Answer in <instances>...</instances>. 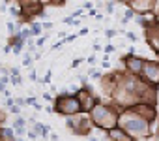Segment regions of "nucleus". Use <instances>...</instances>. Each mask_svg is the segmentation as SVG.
<instances>
[{
	"instance_id": "1",
	"label": "nucleus",
	"mask_w": 159,
	"mask_h": 141,
	"mask_svg": "<svg viewBox=\"0 0 159 141\" xmlns=\"http://www.w3.org/2000/svg\"><path fill=\"white\" fill-rule=\"evenodd\" d=\"M133 119H127V115L124 117H118V122L127 130V134H133V137H139V135H144L146 130H148V120L137 113H131Z\"/></svg>"
},
{
	"instance_id": "2",
	"label": "nucleus",
	"mask_w": 159,
	"mask_h": 141,
	"mask_svg": "<svg viewBox=\"0 0 159 141\" xmlns=\"http://www.w3.org/2000/svg\"><path fill=\"white\" fill-rule=\"evenodd\" d=\"M94 122L98 124V126H105V128H109V126H112V124H118V117L114 115V113H111V109L109 107H105V105H96V109H94Z\"/></svg>"
},
{
	"instance_id": "3",
	"label": "nucleus",
	"mask_w": 159,
	"mask_h": 141,
	"mask_svg": "<svg viewBox=\"0 0 159 141\" xmlns=\"http://www.w3.org/2000/svg\"><path fill=\"white\" fill-rule=\"evenodd\" d=\"M81 109L79 98H71V96H64L60 100H56V111L64 113V115H73Z\"/></svg>"
},
{
	"instance_id": "4",
	"label": "nucleus",
	"mask_w": 159,
	"mask_h": 141,
	"mask_svg": "<svg viewBox=\"0 0 159 141\" xmlns=\"http://www.w3.org/2000/svg\"><path fill=\"white\" fill-rule=\"evenodd\" d=\"M142 72L146 74V81L148 83H159V64H155V62H144Z\"/></svg>"
},
{
	"instance_id": "5",
	"label": "nucleus",
	"mask_w": 159,
	"mask_h": 141,
	"mask_svg": "<svg viewBox=\"0 0 159 141\" xmlns=\"http://www.w3.org/2000/svg\"><path fill=\"white\" fill-rule=\"evenodd\" d=\"M148 30H146V40L150 41V45L159 53V25H155V27H146Z\"/></svg>"
},
{
	"instance_id": "6",
	"label": "nucleus",
	"mask_w": 159,
	"mask_h": 141,
	"mask_svg": "<svg viewBox=\"0 0 159 141\" xmlns=\"http://www.w3.org/2000/svg\"><path fill=\"white\" fill-rule=\"evenodd\" d=\"M125 64L129 68V72H133V74H140L142 68H144V60H140L137 56H127L125 58Z\"/></svg>"
},
{
	"instance_id": "7",
	"label": "nucleus",
	"mask_w": 159,
	"mask_h": 141,
	"mask_svg": "<svg viewBox=\"0 0 159 141\" xmlns=\"http://www.w3.org/2000/svg\"><path fill=\"white\" fill-rule=\"evenodd\" d=\"M109 137H111L112 141H129L127 132H124V130H120V128H112V130H109Z\"/></svg>"
},
{
	"instance_id": "8",
	"label": "nucleus",
	"mask_w": 159,
	"mask_h": 141,
	"mask_svg": "<svg viewBox=\"0 0 159 141\" xmlns=\"http://www.w3.org/2000/svg\"><path fill=\"white\" fill-rule=\"evenodd\" d=\"M34 126H36V130H38V134H39V135H43V137H45V135L49 134V126H47V124H36V122H34Z\"/></svg>"
},
{
	"instance_id": "9",
	"label": "nucleus",
	"mask_w": 159,
	"mask_h": 141,
	"mask_svg": "<svg viewBox=\"0 0 159 141\" xmlns=\"http://www.w3.org/2000/svg\"><path fill=\"white\" fill-rule=\"evenodd\" d=\"M8 30H10V34H13V32H17V27L10 21V23H8Z\"/></svg>"
},
{
	"instance_id": "10",
	"label": "nucleus",
	"mask_w": 159,
	"mask_h": 141,
	"mask_svg": "<svg viewBox=\"0 0 159 141\" xmlns=\"http://www.w3.org/2000/svg\"><path fill=\"white\" fill-rule=\"evenodd\" d=\"M47 38H49V36H43V38H39V40L36 41V45H38V47H41V45H43V43L47 41Z\"/></svg>"
},
{
	"instance_id": "11",
	"label": "nucleus",
	"mask_w": 159,
	"mask_h": 141,
	"mask_svg": "<svg viewBox=\"0 0 159 141\" xmlns=\"http://www.w3.org/2000/svg\"><path fill=\"white\" fill-rule=\"evenodd\" d=\"M23 62H25V66H28V64H32V56H30V55H26Z\"/></svg>"
},
{
	"instance_id": "12",
	"label": "nucleus",
	"mask_w": 159,
	"mask_h": 141,
	"mask_svg": "<svg viewBox=\"0 0 159 141\" xmlns=\"http://www.w3.org/2000/svg\"><path fill=\"white\" fill-rule=\"evenodd\" d=\"M127 38H129V40H131V41H135V40H137V36H135V34H133V32H127Z\"/></svg>"
},
{
	"instance_id": "13",
	"label": "nucleus",
	"mask_w": 159,
	"mask_h": 141,
	"mask_svg": "<svg viewBox=\"0 0 159 141\" xmlns=\"http://www.w3.org/2000/svg\"><path fill=\"white\" fill-rule=\"evenodd\" d=\"M0 92H6V89H4V83H0Z\"/></svg>"
}]
</instances>
